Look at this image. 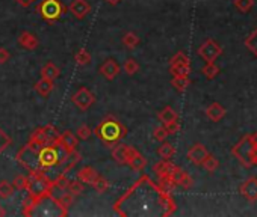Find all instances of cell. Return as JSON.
Returning <instances> with one entry per match:
<instances>
[{"label":"cell","instance_id":"obj_1","mask_svg":"<svg viewBox=\"0 0 257 217\" xmlns=\"http://www.w3.org/2000/svg\"><path fill=\"white\" fill-rule=\"evenodd\" d=\"M58 139L52 143H45L41 146L26 143L17 153V156H15V160H17L26 171H29V174L47 172L52 168H56V166L65 164L71 158L73 153H68L67 149L59 143Z\"/></svg>","mask_w":257,"mask_h":217},{"label":"cell","instance_id":"obj_2","mask_svg":"<svg viewBox=\"0 0 257 217\" xmlns=\"http://www.w3.org/2000/svg\"><path fill=\"white\" fill-rule=\"evenodd\" d=\"M92 135L100 139L107 148H112L127 136V127L120 119H117L114 115H107L95 125Z\"/></svg>","mask_w":257,"mask_h":217},{"label":"cell","instance_id":"obj_3","mask_svg":"<svg viewBox=\"0 0 257 217\" xmlns=\"http://www.w3.org/2000/svg\"><path fill=\"white\" fill-rule=\"evenodd\" d=\"M232 154L245 168H251V166L257 164V145L250 139V135L244 136L232 148Z\"/></svg>","mask_w":257,"mask_h":217},{"label":"cell","instance_id":"obj_4","mask_svg":"<svg viewBox=\"0 0 257 217\" xmlns=\"http://www.w3.org/2000/svg\"><path fill=\"white\" fill-rule=\"evenodd\" d=\"M27 181V193L30 196H35L40 201H43L44 197L49 195L52 186H53V179L47 175V172H30Z\"/></svg>","mask_w":257,"mask_h":217},{"label":"cell","instance_id":"obj_5","mask_svg":"<svg viewBox=\"0 0 257 217\" xmlns=\"http://www.w3.org/2000/svg\"><path fill=\"white\" fill-rule=\"evenodd\" d=\"M37 12L47 23H55L67 12V6L61 0H43L37 6Z\"/></svg>","mask_w":257,"mask_h":217},{"label":"cell","instance_id":"obj_6","mask_svg":"<svg viewBox=\"0 0 257 217\" xmlns=\"http://www.w3.org/2000/svg\"><path fill=\"white\" fill-rule=\"evenodd\" d=\"M73 104L80 110V112H86L92 107L95 103V95L86 88V86H80L71 97Z\"/></svg>","mask_w":257,"mask_h":217},{"label":"cell","instance_id":"obj_7","mask_svg":"<svg viewBox=\"0 0 257 217\" xmlns=\"http://www.w3.org/2000/svg\"><path fill=\"white\" fill-rule=\"evenodd\" d=\"M198 55L201 56V59H204L206 62H215L221 55H222V48L221 45L214 41V39H206L200 48H198Z\"/></svg>","mask_w":257,"mask_h":217},{"label":"cell","instance_id":"obj_8","mask_svg":"<svg viewBox=\"0 0 257 217\" xmlns=\"http://www.w3.org/2000/svg\"><path fill=\"white\" fill-rule=\"evenodd\" d=\"M91 3L88 0H71L67 11L74 17L76 20H84L91 14Z\"/></svg>","mask_w":257,"mask_h":217},{"label":"cell","instance_id":"obj_9","mask_svg":"<svg viewBox=\"0 0 257 217\" xmlns=\"http://www.w3.org/2000/svg\"><path fill=\"white\" fill-rule=\"evenodd\" d=\"M100 74L107 80V81H112V80H115L121 71V66L118 65V62L115 59H106L102 66H100Z\"/></svg>","mask_w":257,"mask_h":217},{"label":"cell","instance_id":"obj_10","mask_svg":"<svg viewBox=\"0 0 257 217\" xmlns=\"http://www.w3.org/2000/svg\"><path fill=\"white\" fill-rule=\"evenodd\" d=\"M239 190H240V195H242L247 201L250 202L257 201V178L250 177L248 179H245Z\"/></svg>","mask_w":257,"mask_h":217},{"label":"cell","instance_id":"obj_11","mask_svg":"<svg viewBox=\"0 0 257 217\" xmlns=\"http://www.w3.org/2000/svg\"><path fill=\"white\" fill-rule=\"evenodd\" d=\"M207 154H209V151H207V148L203 143H195V145H192L189 148L188 158H189L191 163H194L197 166H201V163L207 157Z\"/></svg>","mask_w":257,"mask_h":217},{"label":"cell","instance_id":"obj_12","mask_svg":"<svg viewBox=\"0 0 257 217\" xmlns=\"http://www.w3.org/2000/svg\"><path fill=\"white\" fill-rule=\"evenodd\" d=\"M100 177L99 171L92 168V166H84V168H80L77 171V179L80 182H84V184H88V186H92L97 178Z\"/></svg>","mask_w":257,"mask_h":217},{"label":"cell","instance_id":"obj_13","mask_svg":"<svg viewBox=\"0 0 257 217\" xmlns=\"http://www.w3.org/2000/svg\"><path fill=\"white\" fill-rule=\"evenodd\" d=\"M17 41L21 48L29 50V52H34V50H37L40 45V39L37 38L35 33H32V32H21Z\"/></svg>","mask_w":257,"mask_h":217},{"label":"cell","instance_id":"obj_14","mask_svg":"<svg viewBox=\"0 0 257 217\" xmlns=\"http://www.w3.org/2000/svg\"><path fill=\"white\" fill-rule=\"evenodd\" d=\"M59 143L67 149L68 153H74L77 149V145H79V138L74 135L73 131L70 130H65L64 133H61L59 135Z\"/></svg>","mask_w":257,"mask_h":217},{"label":"cell","instance_id":"obj_15","mask_svg":"<svg viewBox=\"0 0 257 217\" xmlns=\"http://www.w3.org/2000/svg\"><path fill=\"white\" fill-rule=\"evenodd\" d=\"M53 89H55V83H53V80H49V79H43L41 77V80H38L37 83H35V86H34V91L38 94V95H41V97H49L52 92H53Z\"/></svg>","mask_w":257,"mask_h":217},{"label":"cell","instance_id":"obj_16","mask_svg":"<svg viewBox=\"0 0 257 217\" xmlns=\"http://www.w3.org/2000/svg\"><path fill=\"white\" fill-rule=\"evenodd\" d=\"M226 113H227V110L224 109L219 103H212L206 109V116L214 122H219L224 116H226Z\"/></svg>","mask_w":257,"mask_h":217},{"label":"cell","instance_id":"obj_17","mask_svg":"<svg viewBox=\"0 0 257 217\" xmlns=\"http://www.w3.org/2000/svg\"><path fill=\"white\" fill-rule=\"evenodd\" d=\"M127 166H128V168H130L132 171H135V172H141V171L146 169V166H147V158L144 157V156L138 151L135 156H132L130 158H128Z\"/></svg>","mask_w":257,"mask_h":217},{"label":"cell","instance_id":"obj_18","mask_svg":"<svg viewBox=\"0 0 257 217\" xmlns=\"http://www.w3.org/2000/svg\"><path fill=\"white\" fill-rule=\"evenodd\" d=\"M61 71L58 68V65L55 62H47L43 65V68H41V77L43 79H49V80H56L59 77Z\"/></svg>","mask_w":257,"mask_h":217},{"label":"cell","instance_id":"obj_19","mask_svg":"<svg viewBox=\"0 0 257 217\" xmlns=\"http://www.w3.org/2000/svg\"><path fill=\"white\" fill-rule=\"evenodd\" d=\"M157 119L162 124H168V122H172V121H177L179 113L175 112L171 106H165L162 110L157 113Z\"/></svg>","mask_w":257,"mask_h":217},{"label":"cell","instance_id":"obj_20","mask_svg":"<svg viewBox=\"0 0 257 217\" xmlns=\"http://www.w3.org/2000/svg\"><path fill=\"white\" fill-rule=\"evenodd\" d=\"M27 143L35 145V146H41V145H45V143H50L49 139H47V135H45V131H44V127H40V128L34 130V133L30 135Z\"/></svg>","mask_w":257,"mask_h":217},{"label":"cell","instance_id":"obj_21","mask_svg":"<svg viewBox=\"0 0 257 217\" xmlns=\"http://www.w3.org/2000/svg\"><path fill=\"white\" fill-rule=\"evenodd\" d=\"M40 204H41V201H40V199H37L35 196H30V195H29V196L24 199V201H23L21 214H23V216H32Z\"/></svg>","mask_w":257,"mask_h":217},{"label":"cell","instance_id":"obj_22","mask_svg":"<svg viewBox=\"0 0 257 217\" xmlns=\"http://www.w3.org/2000/svg\"><path fill=\"white\" fill-rule=\"evenodd\" d=\"M172 166H174V164H172L171 160H160V161H157V163L153 166V172L156 174L157 178L165 177V175H168V174L171 172Z\"/></svg>","mask_w":257,"mask_h":217},{"label":"cell","instance_id":"obj_23","mask_svg":"<svg viewBox=\"0 0 257 217\" xmlns=\"http://www.w3.org/2000/svg\"><path fill=\"white\" fill-rule=\"evenodd\" d=\"M110 153H112V158H114L118 164H126L127 157H126V145L124 143H117L110 148Z\"/></svg>","mask_w":257,"mask_h":217},{"label":"cell","instance_id":"obj_24","mask_svg":"<svg viewBox=\"0 0 257 217\" xmlns=\"http://www.w3.org/2000/svg\"><path fill=\"white\" fill-rule=\"evenodd\" d=\"M121 42H123V45H124L126 48L135 50V48L141 44V38L136 35L135 32H127V33H124V35H123Z\"/></svg>","mask_w":257,"mask_h":217},{"label":"cell","instance_id":"obj_25","mask_svg":"<svg viewBox=\"0 0 257 217\" xmlns=\"http://www.w3.org/2000/svg\"><path fill=\"white\" fill-rule=\"evenodd\" d=\"M157 154L162 160H171L175 154V146L165 140V142H162V145L157 148Z\"/></svg>","mask_w":257,"mask_h":217},{"label":"cell","instance_id":"obj_26","mask_svg":"<svg viewBox=\"0 0 257 217\" xmlns=\"http://www.w3.org/2000/svg\"><path fill=\"white\" fill-rule=\"evenodd\" d=\"M91 60H92V56L86 48H79L77 52L74 53V62L79 66H86V65L91 63Z\"/></svg>","mask_w":257,"mask_h":217},{"label":"cell","instance_id":"obj_27","mask_svg":"<svg viewBox=\"0 0 257 217\" xmlns=\"http://www.w3.org/2000/svg\"><path fill=\"white\" fill-rule=\"evenodd\" d=\"M170 74L172 77H189L191 65H170Z\"/></svg>","mask_w":257,"mask_h":217},{"label":"cell","instance_id":"obj_28","mask_svg":"<svg viewBox=\"0 0 257 217\" xmlns=\"http://www.w3.org/2000/svg\"><path fill=\"white\" fill-rule=\"evenodd\" d=\"M139 68H141L139 62H138L136 59H133V58L126 59V62H124V65H123V70H124V73H126L127 76H135V74H138Z\"/></svg>","mask_w":257,"mask_h":217},{"label":"cell","instance_id":"obj_29","mask_svg":"<svg viewBox=\"0 0 257 217\" xmlns=\"http://www.w3.org/2000/svg\"><path fill=\"white\" fill-rule=\"evenodd\" d=\"M201 166H203V169H204V171H207L209 174H214V172L218 169L219 161H218V158H216V157H214L212 154H207V157L203 160Z\"/></svg>","mask_w":257,"mask_h":217},{"label":"cell","instance_id":"obj_30","mask_svg":"<svg viewBox=\"0 0 257 217\" xmlns=\"http://www.w3.org/2000/svg\"><path fill=\"white\" fill-rule=\"evenodd\" d=\"M171 85L174 86L175 91L185 92L188 89V86L191 85V80H189V77H172Z\"/></svg>","mask_w":257,"mask_h":217},{"label":"cell","instance_id":"obj_31","mask_svg":"<svg viewBox=\"0 0 257 217\" xmlns=\"http://www.w3.org/2000/svg\"><path fill=\"white\" fill-rule=\"evenodd\" d=\"M12 195H14V186L11 184V182L6 179L0 181V199L5 201V199H9Z\"/></svg>","mask_w":257,"mask_h":217},{"label":"cell","instance_id":"obj_32","mask_svg":"<svg viewBox=\"0 0 257 217\" xmlns=\"http://www.w3.org/2000/svg\"><path fill=\"white\" fill-rule=\"evenodd\" d=\"M201 73L204 74V77H206V79L212 80V79H215V77L219 74V68H218V66H216L214 62H206V65L203 66Z\"/></svg>","mask_w":257,"mask_h":217},{"label":"cell","instance_id":"obj_33","mask_svg":"<svg viewBox=\"0 0 257 217\" xmlns=\"http://www.w3.org/2000/svg\"><path fill=\"white\" fill-rule=\"evenodd\" d=\"M84 182H80L79 179H68V184H67V190L76 197L79 195L84 193Z\"/></svg>","mask_w":257,"mask_h":217},{"label":"cell","instance_id":"obj_34","mask_svg":"<svg viewBox=\"0 0 257 217\" xmlns=\"http://www.w3.org/2000/svg\"><path fill=\"white\" fill-rule=\"evenodd\" d=\"M245 47L250 50V52L254 55V56H257V29L256 30H253L250 35L247 37V39H245Z\"/></svg>","mask_w":257,"mask_h":217},{"label":"cell","instance_id":"obj_35","mask_svg":"<svg viewBox=\"0 0 257 217\" xmlns=\"http://www.w3.org/2000/svg\"><path fill=\"white\" fill-rule=\"evenodd\" d=\"M27 181H29L27 175L19 174V175H15V178L12 181V186H14V189H17V190H26L27 189Z\"/></svg>","mask_w":257,"mask_h":217},{"label":"cell","instance_id":"obj_36","mask_svg":"<svg viewBox=\"0 0 257 217\" xmlns=\"http://www.w3.org/2000/svg\"><path fill=\"white\" fill-rule=\"evenodd\" d=\"M170 65H191V60L183 52H177L170 59Z\"/></svg>","mask_w":257,"mask_h":217},{"label":"cell","instance_id":"obj_37","mask_svg":"<svg viewBox=\"0 0 257 217\" xmlns=\"http://www.w3.org/2000/svg\"><path fill=\"white\" fill-rule=\"evenodd\" d=\"M168 136H170V133L167 131L165 125L156 127V128L153 130V138H154V140H157V142H165V140L168 139Z\"/></svg>","mask_w":257,"mask_h":217},{"label":"cell","instance_id":"obj_38","mask_svg":"<svg viewBox=\"0 0 257 217\" xmlns=\"http://www.w3.org/2000/svg\"><path fill=\"white\" fill-rule=\"evenodd\" d=\"M91 135H92V130H91V127L86 125V124H82V125H80V127L76 130V136H77L80 140H88V139L91 138Z\"/></svg>","mask_w":257,"mask_h":217},{"label":"cell","instance_id":"obj_39","mask_svg":"<svg viewBox=\"0 0 257 217\" xmlns=\"http://www.w3.org/2000/svg\"><path fill=\"white\" fill-rule=\"evenodd\" d=\"M235 6L236 9H239L240 12H250L254 6V0H235Z\"/></svg>","mask_w":257,"mask_h":217},{"label":"cell","instance_id":"obj_40","mask_svg":"<svg viewBox=\"0 0 257 217\" xmlns=\"http://www.w3.org/2000/svg\"><path fill=\"white\" fill-rule=\"evenodd\" d=\"M91 187H94V190L97 192V193H105V192L109 189V181H107L105 177L100 175V177L97 178V181H95Z\"/></svg>","mask_w":257,"mask_h":217},{"label":"cell","instance_id":"obj_41","mask_svg":"<svg viewBox=\"0 0 257 217\" xmlns=\"http://www.w3.org/2000/svg\"><path fill=\"white\" fill-rule=\"evenodd\" d=\"M11 143H12V139L6 135L2 128H0V156H2V153H5L6 149L11 146Z\"/></svg>","mask_w":257,"mask_h":217},{"label":"cell","instance_id":"obj_42","mask_svg":"<svg viewBox=\"0 0 257 217\" xmlns=\"http://www.w3.org/2000/svg\"><path fill=\"white\" fill-rule=\"evenodd\" d=\"M159 186L162 187L164 190H167V192H171V190L175 187V182L172 181V178H171L170 174H168V175H165V177H160V178H159Z\"/></svg>","mask_w":257,"mask_h":217},{"label":"cell","instance_id":"obj_43","mask_svg":"<svg viewBox=\"0 0 257 217\" xmlns=\"http://www.w3.org/2000/svg\"><path fill=\"white\" fill-rule=\"evenodd\" d=\"M164 125H165L167 131L170 133V136L175 135V133L180 131V122H179V119L177 121H172V122H168V124H164Z\"/></svg>","mask_w":257,"mask_h":217},{"label":"cell","instance_id":"obj_44","mask_svg":"<svg viewBox=\"0 0 257 217\" xmlns=\"http://www.w3.org/2000/svg\"><path fill=\"white\" fill-rule=\"evenodd\" d=\"M11 59V53L8 52L6 48H3V47H0V65H3V63H6L8 60Z\"/></svg>","mask_w":257,"mask_h":217},{"label":"cell","instance_id":"obj_45","mask_svg":"<svg viewBox=\"0 0 257 217\" xmlns=\"http://www.w3.org/2000/svg\"><path fill=\"white\" fill-rule=\"evenodd\" d=\"M15 2H17L21 8H29V6L34 5L37 0H15Z\"/></svg>","mask_w":257,"mask_h":217},{"label":"cell","instance_id":"obj_46","mask_svg":"<svg viewBox=\"0 0 257 217\" xmlns=\"http://www.w3.org/2000/svg\"><path fill=\"white\" fill-rule=\"evenodd\" d=\"M105 2H106L107 5H110V6H117V5L121 2V0H105Z\"/></svg>","mask_w":257,"mask_h":217},{"label":"cell","instance_id":"obj_47","mask_svg":"<svg viewBox=\"0 0 257 217\" xmlns=\"http://www.w3.org/2000/svg\"><path fill=\"white\" fill-rule=\"evenodd\" d=\"M250 139H251V140H253V142L257 145V131H256V133H253V135H250Z\"/></svg>","mask_w":257,"mask_h":217},{"label":"cell","instance_id":"obj_48","mask_svg":"<svg viewBox=\"0 0 257 217\" xmlns=\"http://www.w3.org/2000/svg\"><path fill=\"white\" fill-rule=\"evenodd\" d=\"M2 216H6V210L2 205H0V217H2Z\"/></svg>","mask_w":257,"mask_h":217}]
</instances>
